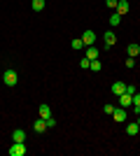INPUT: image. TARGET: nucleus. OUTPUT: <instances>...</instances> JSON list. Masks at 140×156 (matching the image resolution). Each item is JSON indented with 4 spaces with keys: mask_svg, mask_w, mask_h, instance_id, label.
<instances>
[{
    "mask_svg": "<svg viewBox=\"0 0 140 156\" xmlns=\"http://www.w3.org/2000/svg\"><path fill=\"white\" fill-rule=\"evenodd\" d=\"M89 70H93V72H100V70H103L100 61H98V58H93V61H91V65H89Z\"/></svg>",
    "mask_w": 140,
    "mask_h": 156,
    "instance_id": "2eb2a0df",
    "label": "nucleus"
},
{
    "mask_svg": "<svg viewBox=\"0 0 140 156\" xmlns=\"http://www.w3.org/2000/svg\"><path fill=\"white\" fill-rule=\"evenodd\" d=\"M45 121H47V128H54V126H56V119H54V117L45 119Z\"/></svg>",
    "mask_w": 140,
    "mask_h": 156,
    "instance_id": "412c9836",
    "label": "nucleus"
},
{
    "mask_svg": "<svg viewBox=\"0 0 140 156\" xmlns=\"http://www.w3.org/2000/svg\"><path fill=\"white\" fill-rule=\"evenodd\" d=\"M112 119L117 121V124H124V121H126V107H114Z\"/></svg>",
    "mask_w": 140,
    "mask_h": 156,
    "instance_id": "7ed1b4c3",
    "label": "nucleus"
},
{
    "mask_svg": "<svg viewBox=\"0 0 140 156\" xmlns=\"http://www.w3.org/2000/svg\"><path fill=\"white\" fill-rule=\"evenodd\" d=\"M114 42H117V35H114L112 30H107V33H105V47H112Z\"/></svg>",
    "mask_w": 140,
    "mask_h": 156,
    "instance_id": "9b49d317",
    "label": "nucleus"
},
{
    "mask_svg": "<svg viewBox=\"0 0 140 156\" xmlns=\"http://www.w3.org/2000/svg\"><path fill=\"white\" fill-rule=\"evenodd\" d=\"M2 82H5L7 86H16V82H19V75L9 68V70H5V75H2Z\"/></svg>",
    "mask_w": 140,
    "mask_h": 156,
    "instance_id": "f03ea898",
    "label": "nucleus"
},
{
    "mask_svg": "<svg viewBox=\"0 0 140 156\" xmlns=\"http://www.w3.org/2000/svg\"><path fill=\"white\" fill-rule=\"evenodd\" d=\"M82 42H84L87 47H91L93 42H96V33H93V30H84V33H82Z\"/></svg>",
    "mask_w": 140,
    "mask_h": 156,
    "instance_id": "39448f33",
    "label": "nucleus"
},
{
    "mask_svg": "<svg viewBox=\"0 0 140 156\" xmlns=\"http://www.w3.org/2000/svg\"><path fill=\"white\" fill-rule=\"evenodd\" d=\"M135 124H138V126H140V117H138V121H135Z\"/></svg>",
    "mask_w": 140,
    "mask_h": 156,
    "instance_id": "a878e982",
    "label": "nucleus"
},
{
    "mask_svg": "<svg viewBox=\"0 0 140 156\" xmlns=\"http://www.w3.org/2000/svg\"><path fill=\"white\" fill-rule=\"evenodd\" d=\"M126 133H128V135H138V133H140V126L138 124H128L126 126Z\"/></svg>",
    "mask_w": 140,
    "mask_h": 156,
    "instance_id": "4468645a",
    "label": "nucleus"
},
{
    "mask_svg": "<svg viewBox=\"0 0 140 156\" xmlns=\"http://www.w3.org/2000/svg\"><path fill=\"white\" fill-rule=\"evenodd\" d=\"M110 23H112V26H119V23H121V14L114 12L112 16H110Z\"/></svg>",
    "mask_w": 140,
    "mask_h": 156,
    "instance_id": "a211bd4d",
    "label": "nucleus"
},
{
    "mask_svg": "<svg viewBox=\"0 0 140 156\" xmlns=\"http://www.w3.org/2000/svg\"><path fill=\"white\" fill-rule=\"evenodd\" d=\"M45 9V0H33V12H42Z\"/></svg>",
    "mask_w": 140,
    "mask_h": 156,
    "instance_id": "dca6fc26",
    "label": "nucleus"
},
{
    "mask_svg": "<svg viewBox=\"0 0 140 156\" xmlns=\"http://www.w3.org/2000/svg\"><path fill=\"white\" fill-rule=\"evenodd\" d=\"M126 54L131 56V58H135V56L140 54V44H135V42H133V44H128L126 47Z\"/></svg>",
    "mask_w": 140,
    "mask_h": 156,
    "instance_id": "6e6552de",
    "label": "nucleus"
},
{
    "mask_svg": "<svg viewBox=\"0 0 140 156\" xmlns=\"http://www.w3.org/2000/svg\"><path fill=\"white\" fill-rule=\"evenodd\" d=\"M33 128H35V133H45V130H47V121L40 117L38 121H35V126H33Z\"/></svg>",
    "mask_w": 140,
    "mask_h": 156,
    "instance_id": "9d476101",
    "label": "nucleus"
},
{
    "mask_svg": "<svg viewBox=\"0 0 140 156\" xmlns=\"http://www.w3.org/2000/svg\"><path fill=\"white\" fill-rule=\"evenodd\" d=\"M82 47H84V42H82V37H77V40H73V49H75V51H80Z\"/></svg>",
    "mask_w": 140,
    "mask_h": 156,
    "instance_id": "6ab92c4d",
    "label": "nucleus"
},
{
    "mask_svg": "<svg viewBox=\"0 0 140 156\" xmlns=\"http://www.w3.org/2000/svg\"><path fill=\"white\" fill-rule=\"evenodd\" d=\"M112 93H114V96L126 93V84H124V82H114V84H112Z\"/></svg>",
    "mask_w": 140,
    "mask_h": 156,
    "instance_id": "423d86ee",
    "label": "nucleus"
},
{
    "mask_svg": "<svg viewBox=\"0 0 140 156\" xmlns=\"http://www.w3.org/2000/svg\"><path fill=\"white\" fill-rule=\"evenodd\" d=\"M80 65H82V68H84V70H87L89 65H91V61H89V58H82V61H80Z\"/></svg>",
    "mask_w": 140,
    "mask_h": 156,
    "instance_id": "5701e85b",
    "label": "nucleus"
},
{
    "mask_svg": "<svg viewBox=\"0 0 140 156\" xmlns=\"http://www.w3.org/2000/svg\"><path fill=\"white\" fill-rule=\"evenodd\" d=\"M117 2H119V0H105V5L110 7V9H117Z\"/></svg>",
    "mask_w": 140,
    "mask_h": 156,
    "instance_id": "aec40b11",
    "label": "nucleus"
},
{
    "mask_svg": "<svg viewBox=\"0 0 140 156\" xmlns=\"http://www.w3.org/2000/svg\"><path fill=\"white\" fill-rule=\"evenodd\" d=\"M131 105H133V96H131V93H121L119 96V107H131Z\"/></svg>",
    "mask_w": 140,
    "mask_h": 156,
    "instance_id": "20e7f679",
    "label": "nucleus"
},
{
    "mask_svg": "<svg viewBox=\"0 0 140 156\" xmlns=\"http://www.w3.org/2000/svg\"><path fill=\"white\" fill-rule=\"evenodd\" d=\"M38 112H40V117H42V119H49V117H52V110H49V105H40V110H38Z\"/></svg>",
    "mask_w": 140,
    "mask_h": 156,
    "instance_id": "f8f14e48",
    "label": "nucleus"
},
{
    "mask_svg": "<svg viewBox=\"0 0 140 156\" xmlns=\"http://www.w3.org/2000/svg\"><path fill=\"white\" fill-rule=\"evenodd\" d=\"M98 56H100V51L91 44V47H89V51H87V58H89V61H93V58H98Z\"/></svg>",
    "mask_w": 140,
    "mask_h": 156,
    "instance_id": "ddd939ff",
    "label": "nucleus"
},
{
    "mask_svg": "<svg viewBox=\"0 0 140 156\" xmlns=\"http://www.w3.org/2000/svg\"><path fill=\"white\" fill-rule=\"evenodd\" d=\"M126 93H131V96H133V93H135V86H133V84H128V86H126Z\"/></svg>",
    "mask_w": 140,
    "mask_h": 156,
    "instance_id": "393cba45",
    "label": "nucleus"
},
{
    "mask_svg": "<svg viewBox=\"0 0 140 156\" xmlns=\"http://www.w3.org/2000/svg\"><path fill=\"white\" fill-rule=\"evenodd\" d=\"M128 7H131V5H128L126 0H119V2H117V14H121V16H124V14L128 12Z\"/></svg>",
    "mask_w": 140,
    "mask_h": 156,
    "instance_id": "1a4fd4ad",
    "label": "nucleus"
},
{
    "mask_svg": "<svg viewBox=\"0 0 140 156\" xmlns=\"http://www.w3.org/2000/svg\"><path fill=\"white\" fill-rule=\"evenodd\" d=\"M133 112L140 114V93H133Z\"/></svg>",
    "mask_w": 140,
    "mask_h": 156,
    "instance_id": "f3484780",
    "label": "nucleus"
},
{
    "mask_svg": "<svg viewBox=\"0 0 140 156\" xmlns=\"http://www.w3.org/2000/svg\"><path fill=\"white\" fill-rule=\"evenodd\" d=\"M26 142H12V147L7 149V154L9 156H26Z\"/></svg>",
    "mask_w": 140,
    "mask_h": 156,
    "instance_id": "f257e3e1",
    "label": "nucleus"
},
{
    "mask_svg": "<svg viewBox=\"0 0 140 156\" xmlns=\"http://www.w3.org/2000/svg\"><path fill=\"white\" fill-rule=\"evenodd\" d=\"M12 142H26V130H12Z\"/></svg>",
    "mask_w": 140,
    "mask_h": 156,
    "instance_id": "0eeeda50",
    "label": "nucleus"
},
{
    "mask_svg": "<svg viewBox=\"0 0 140 156\" xmlns=\"http://www.w3.org/2000/svg\"><path fill=\"white\" fill-rule=\"evenodd\" d=\"M103 112H105V114H112V112H114V105H105V107H103Z\"/></svg>",
    "mask_w": 140,
    "mask_h": 156,
    "instance_id": "4be33fe9",
    "label": "nucleus"
},
{
    "mask_svg": "<svg viewBox=\"0 0 140 156\" xmlns=\"http://www.w3.org/2000/svg\"><path fill=\"white\" fill-rule=\"evenodd\" d=\"M133 65H135V58H131V56H128V58H126V68H133Z\"/></svg>",
    "mask_w": 140,
    "mask_h": 156,
    "instance_id": "b1692460",
    "label": "nucleus"
}]
</instances>
